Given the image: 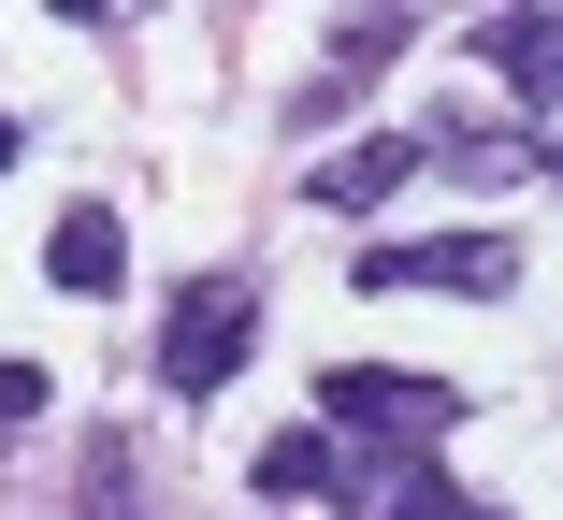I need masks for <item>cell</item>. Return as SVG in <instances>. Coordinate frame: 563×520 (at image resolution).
Listing matches in <instances>:
<instances>
[{"label": "cell", "instance_id": "cell-10", "mask_svg": "<svg viewBox=\"0 0 563 520\" xmlns=\"http://www.w3.org/2000/svg\"><path fill=\"white\" fill-rule=\"evenodd\" d=\"M390 477H405V491H390L376 520H448V477H433V463H390Z\"/></svg>", "mask_w": 563, "mask_h": 520}, {"label": "cell", "instance_id": "cell-8", "mask_svg": "<svg viewBox=\"0 0 563 520\" xmlns=\"http://www.w3.org/2000/svg\"><path fill=\"white\" fill-rule=\"evenodd\" d=\"M477 58L506 73L520 131H534V117H549V87H563V73H549V0H492V15H477Z\"/></svg>", "mask_w": 563, "mask_h": 520}, {"label": "cell", "instance_id": "cell-6", "mask_svg": "<svg viewBox=\"0 0 563 520\" xmlns=\"http://www.w3.org/2000/svg\"><path fill=\"white\" fill-rule=\"evenodd\" d=\"M44 289H58V303H117V289H131V218H117V202H58Z\"/></svg>", "mask_w": 563, "mask_h": 520}, {"label": "cell", "instance_id": "cell-7", "mask_svg": "<svg viewBox=\"0 0 563 520\" xmlns=\"http://www.w3.org/2000/svg\"><path fill=\"white\" fill-rule=\"evenodd\" d=\"M405 174H433V159H419V131H362V145H318V159H303V188L332 202V218H376Z\"/></svg>", "mask_w": 563, "mask_h": 520}, {"label": "cell", "instance_id": "cell-1", "mask_svg": "<svg viewBox=\"0 0 563 520\" xmlns=\"http://www.w3.org/2000/svg\"><path fill=\"white\" fill-rule=\"evenodd\" d=\"M246 347H261V289L246 275H188L174 303H159V390H232L246 376Z\"/></svg>", "mask_w": 563, "mask_h": 520}, {"label": "cell", "instance_id": "cell-5", "mask_svg": "<svg viewBox=\"0 0 563 520\" xmlns=\"http://www.w3.org/2000/svg\"><path fill=\"white\" fill-rule=\"evenodd\" d=\"M376 477H390V463H362L347 434H318V420H303V434H275V449L246 463V491H275V506H362Z\"/></svg>", "mask_w": 563, "mask_h": 520}, {"label": "cell", "instance_id": "cell-2", "mask_svg": "<svg viewBox=\"0 0 563 520\" xmlns=\"http://www.w3.org/2000/svg\"><path fill=\"white\" fill-rule=\"evenodd\" d=\"M448 420H463L448 376H405V362H332L318 376V434H347V449H419Z\"/></svg>", "mask_w": 563, "mask_h": 520}, {"label": "cell", "instance_id": "cell-9", "mask_svg": "<svg viewBox=\"0 0 563 520\" xmlns=\"http://www.w3.org/2000/svg\"><path fill=\"white\" fill-rule=\"evenodd\" d=\"M30 420H44V362L0 347V434H30Z\"/></svg>", "mask_w": 563, "mask_h": 520}, {"label": "cell", "instance_id": "cell-3", "mask_svg": "<svg viewBox=\"0 0 563 520\" xmlns=\"http://www.w3.org/2000/svg\"><path fill=\"white\" fill-rule=\"evenodd\" d=\"M362 289H477V303H506V289H520V246H506V232H433V246H362Z\"/></svg>", "mask_w": 563, "mask_h": 520}, {"label": "cell", "instance_id": "cell-11", "mask_svg": "<svg viewBox=\"0 0 563 520\" xmlns=\"http://www.w3.org/2000/svg\"><path fill=\"white\" fill-rule=\"evenodd\" d=\"M58 15H73V30H101V15H117V0H58Z\"/></svg>", "mask_w": 563, "mask_h": 520}, {"label": "cell", "instance_id": "cell-4", "mask_svg": "<svg viewBox=\"0 0 563 520\" xmlns=\"http://www.w3.org/2000/svg\"><path fill=\"white\" fill-rule=\"evenodd\" d=\"M405 44H419V0H362V15L332 30V58L303 73V131H332V117H347V101H362V87H376Z\"/></svg>", "mask_w": 563, "mask_h": 520}, {"label": "cell", "instance_id": "cell-12", "mask_svg": "<svg viewBox=\"0 0 563 520\" xmlns=\"http://www.w3.org/2000/svg\"><path fill=\"white\" fill-rule=\"evenodd\" d=\"M15 145H30V131H15V117H0V174H15Z\"/></svg>", "mask_w": 563, "mask_h": 520}]
</instances>
